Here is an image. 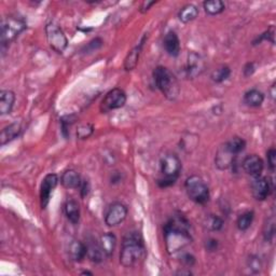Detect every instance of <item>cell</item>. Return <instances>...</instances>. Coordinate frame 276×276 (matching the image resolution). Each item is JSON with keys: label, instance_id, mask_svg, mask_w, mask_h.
<instances>
[{"label": "cell", "instance_id": "obj_1", "mask_svg": "<svg viewBox=\"0 0 276 276\" xmlns=\"http://www.w3.org/2000/svg\"><path fill=\"white\" fill-rule=\"evenodd\" d=\"M190 224L184 216L178 215L170 219L164 226V238L170 254H176L192 242Z\"/></svg>", "mask_w": 276, "mask_h": 276}, {"label": "cell", "instance_id": "obj_2", "mask_svg": "<svg viewBox=\"0 0 276 276\" xmlns=\"http://www.w3.org/2000/svg\"><path fill=\"white\" fill-rule=\"evenodd\" d=\"M146 247L140 232L128 233L123 238L120 264L124 268H133L146 258Z\"/></svg>", "mask_w": 276, "mask_h": 276}, {"label": "cell", "instance_id": "obj_3", "mask_svg": "<svg viewBox=\"0 0 276 276\" xmlns=\"http://www.w3.org/2000/svg\"><path fill=\"white\" fill-rule=\"evenodd\" d=\"M154 79L158 88L168 100H175L178 98L180 93V86L175 74L168 68L164 66L154 68Z\"/></svg>", "mask_w": 276, "mask_h": 276}, {"label": "cell", "instance_id": "obj_4", "mask_svg": "<svg viewBox=\"0 0 276 276\" xmlns=\"http://www.w3.org/2000/svg\"><path fill=\"white\" fill-rule=\"evenodd\" d=\"M182 168V160L175 154H166L161 158V172L163 177L156 182L160 188H168L174 184Z\"/></svg>", "mask_w": 276, "mask_h": 276}, {"label": "cell", "instance_id": "obj_5", "mask_svg": "<svg viewBox=\"0 0 276 276\" xmlns=\"http://www.w3.org/2000/svg\"><path fill=\"white\" fill-rule=\"evenodd\" d=\"M26 28L27 25L23 18L14 16L4 18L2 20V34H0L2 50L13 42Z\"/></svg>", "mask_w": 276, "mask_h": 276}, {"label": "cell", "instance_id": "obj_6", "mask_svg": "<svg viewBox=\"0 0 276 276\" xmlns=\"http://www.w3.org/2000/svg\"><path fill=\"white\" fill-rule=\"evenodd\" d=\"M184 189L188 198L196 204L204 205L210 201V189L207 187L206 182L200 176L192 175L186 179Z\"/></svg>", "mask_w": 276, "mask_h": 276}, {"label": "cell", "instance_id": "obj_7", "mask_svg": "<svg viewBox=\"0 0 276 276\" xmlns=\"http://www.w3.org/2000/svg\"><path fill=\"white\" fill-rule=\"evenodd\" d=\"M46 36L52 50L58 54L64 53L68 46V39L58 25L53 22L48 23L46 26Z\"/></svg>", "mask_w": 276, "mask_h": 276}, {"label": "cell", "instance_id": "obj_8", "mask_svg": "<svg viewBox=\"0 0 276 276\" xmlns=\"http://www.w3.org/2000/svg\"><path fill=\"white\" fill-rule=\"evenodd\" d=\"M126 93L122 88H114L110 90L100 102V112L102 114H107L109 112H112V110L120 109L126 105Z\"/></svg>", "mask_w": 276, "mask_h": 276}, {"label": "cell", "instance_id": "obj_9", "mask_svg": "<svg viewBox=\"0 0 276 276\" xmlns=\"http://www.w3.org/2000/svg\"><path fill=\"white\" fill-rule=\"evenodd\" d=\"M128 216V207L123 203L116 202L108 207L105 214V224L108 226L121 224Z\"/></svg>", "mask_w": 276, "mask_h": 276}, {"label": "cell", "instance_id": "obj_10", "mask_svg": "<svg viewBox=\"0 0 276 276\" xmlns=\"http://www.w3.org/2000/svg\"><path fill=\"white\" fill-rule=\"evenodd\" d=\"M58 184V176L54 174V172H50V174L46 175V177L44 178L40 187V205L42 210H46V206L49 205L51 194L53 190L56 188Z\"/></svg>", "mask_w": 276, "mask_h": 276}, {"label": "cell", "instance_id": "obj_11", "mask_svg": "<svg viewBox=\"0 0 276 276\" xmlns=\"http://www.w3.org/2000/svg\"><path fill=\"white\" fill-rule=\"evenodd\" d=\"M205 69V62L201 55L196 52H190L187 58V63H186V76L189 79H194L198 76L201 74Z\"/></svg>", "mask_w": 276, "mask_h": 276}, {"label": "cell", "instance_id": "obj_12", "mask_svg": "<svg viewBox=\"0 0 276 276\" xmlns=\"http://www.w3.org/2000/svg\"><path fill=\"white\" fill-rule=\"evenodd\" d=\"M242 168H243L247 175L256 178L261 176L264 168V163L259 156L250 154L247 156L243 160V162H242Z\"/></svg>", "mask_w": 276, "mask_h": 276}, {"label": "cell", "instance_id": "obj_13", "mask_svg": "<svg viewBox=\"0 0 276 276\" xmlns=\"http://www.w3.org/2000/svg\"><path fill=\"white\" fill-rule=\"evenodd\" d=\"M271 192V186L268 179L266 177H256L252 182V193L256 201H264Z\"/></svg>", "mask_w": 276, "mask_h": 276}, {"label": "cell", "instance_id": "obj_14", "mask_svg": "<svg viewBox=\"0 0 276 276\" xmlns=\"http://www.w3.org/2000/svg\"><path fill=\"white\" fill-rule=\"evenodd\" d=\"M236 156L231 152L224 142L217 150L216 156H215V164L218 170H224L231 168L232 165L236 163Z\"/></svg>", "mask_w": 276, "mask_h": 276}, {"label": "cell", "instance_id": "obj_15", "mask_svg": "<svg viewBox=\"0 0 276 276\" xmlns=\"http://www.w3.org/2000/svg\"><path fill=\"white\" fill-rule=\"evenodd\" d=\"M164 50L170 56L177 58L180 53V40L175 32H168L163 39Z\"/></svg>", "mask_w": 276, "mask_h": 276}, {"label": "cell", "instance_id": "obj_16", "mask_svg": "<svg viewBox=\"0 0 276 276\" xmlns=\"http://www.w3.org/2000/svg\"><path fill=\"white\" fill-rule=\"evenodd\" d=\"M20 133H22V126L18 122H13L9 124L8 126H6L0 134V144L2 146H6V144L11 142L18 138Z\"/></svg>", "mask_w": 276, "mask_h": 276}, {"label": "cell", "instance_id": "obj_17", "mask_svg": "<svg viewBox=\"0 0 276 276\" xmlns=\"http://www.w3.org/2000/svg\"><path fill=\"white\" fill-rule=\"evenodd\" d=\"M146 38L147 37L144 36L142 39L140 44L133 48V49L128 53L126 60H124V69H126V72H130L136 68V66L138 64V60H140V53L142 51V46L144 44V41H146Z\"/></svg>", "mask_w": 276, "mask_h": 276}, {"label": "cell", "instance_id": "obj_18", "mask_svg": "<svg viewBox=\"0 0 276 276\" xmlns=\"http://www.w3.org/2000/svg\"><path fill=\"white\" fill-rule=\"evenodd\" d=\"M16 94L11 90H2L0 92V114H9L16 102Z\"/></svg>", "mask_w": 276, "mask_h": 276}, {"label": "cell", "instance_id": "obj_19", "mask_svg": "<svg viewBox=\"0 0 276 276\" xmlns=\"http://www.w3.org/2000/svg\"><path fill=\"white\" fill-rule=\"evenodd\" d=\"M82 179L77 170H67L60 177V184L66 189H79Z\"/></svg>", "mask_w": 276, "mask_h": 276}, {"label": "cell", "instance_id": "obj_20", "mask_svg": "<svg viewBox=\"0 0 276 276\" xmlns=\"http://www.w3.org/2000/svg\"><path fill=\"white\" fill-rule=\"evenodd\" d=\"M69 256L74 262H81L88 256L86 244L81 240H72L69 245Z\"/></svg>", "mask_w": 276, "mask_h": 276}, {"label": "cell", "instance_id": "obj_21", "mask_svg": "<svg viewBox=\"0 0 276 276\" xmlns=\"http://www.w3.org/2000/svg\"><path fill=\"white\" fill-rule=\"evenodd\" d=\"M100 245L104 254L107 257H112L116 247V236L112 232L105 233L100 236Z\"/></svg>", "mask_w": 276, "mask_h": 276}, {"label": "cell", "instance_id": "obj_22", "mask_svg": "<svg viewBox=\"0 0 276 276\" xmlns=\"http://www.w3.org/2000/svg\"><path fill=\"white\" fill-rule=\"evenodd\" d=\"M65 214L69 222H70L72 224H77L79 222L80 216H81L79 203L72 198L67 200L65 203Z\"/></svg>", "mask_w": 276, "mask_h": 276}, {"label": "cell", "instance_id": "obj_23", "mask_svg": "<svg viewBox=\"0 0 276 276\" xmlns=\"http://www.w3.org/2000/svg\"><path fill=\"white\" fill-rule=\"evenodd\" d=\"M198 6L192 4L184 6L178 12V18L184 24H188L192 22V20H194L198 18Z\"/></svg>", "mask_w": 276, "mask_h": 276}, {"label": "cell", "instance_id": "obj_24", "mask_svg": "<svg viewBox=\"0 0 276 276\" xmlns=\"http://www.w3.org/2000/svg\"><path fill=\"white\" fill-rule=\"evenodd\" d=\"M264 102V94L257 88H252L244 95V102L250 107H260Z\"/></svg>", "mask_w": 276, "mask_h": 276}, {"label": "cell", "instance_id": "obj_25", "mask_svg": "<svg viewBox=\"0 0 276 276\" xmlns=\"http://www.w3.org/2000/svg\"><path fill=\"white\" fill-rule=\"evenodd\" d=\"M86 248H88V257L90 258V260L95 262V264H100L102 261L104 252L102 250L100 243H98V242L92 238L86 243Z\"/></svg>", "mask_w": 276, "mask_h": 276}, {"label": "cell", "instance_id": "obj_26", "mask_svg": "<svg viewBox=\"0 0 276 276\" xmlns=\"http://www.w3.org/2000/svg\"><path fill=\"white\" fill-rule=\"evenodd\" d=\"M204 11L208 16H218L226 9V4L222 0H206L203 2Z\"/></svg>", "mask_w": 276, "mask_h": 276}, {"label": "cell", "instance_id": "obj_27", "mask_svg": "<svg viewBox=\"0 0 276 276\" xmlns=\"http://www.w3.org/2000/svg\"><path fill=\"white\" fill-rule=\"evenodd\" d=\"M230 76H231L230 67L226 65H222L212 72L210 78L214 82H216V84H222V82L229 79Z\"/></svg>", "mask_w": 276, "mask_h": 276}, {"label": "cell", "instance_id": "obj_28", "mask_svg": "<svg viewBox=\"0 0 276 276\" xmlns=\"http://www.w3.org/2000/svg\"><path fill=\"white\" fill-rule=\"evenodd\" d=\"M226 147L229 148V150L233 154H236L238 156V154H240V152H243L246 148V142L243 140L242 137L238 136H234L232 137L230 140H228L226 142Z\"/></svg>", "mask_w": 276, "mask_h": 276}, {"label": "cell", "instance_id": "obj_29", "mask_svg": "<svg viewBox=\"0 0 276 276\" xmlns=\"http://www.w3.org/2000/svg\"><path fill=\"white\" fill-rule=\"evenodd\" d=\"M254 218V214L252 210H248L242 214V215L238 216V220H236V226L238 229L240 231H246L250 228V226L252 224Z\"/></svg>", "mask_w": 276, "mask_h": 276}, {"label": "cell", "instance_id": "obj_30", "mask_svg": "<svg viewBox=\"0 0 276 276\" xmlns=\"http://www.w3.org/2000/svg\"><path fill=\"white\" fill-rule=\"evenodd\" d=\"M224 222V219L216 215H210L206 219V228L212 232H218L222 229Z\"/></svg>", "mask_w": 276, "mask_h": 276}, {"label": "cell", "instance_id": "obj_31", "mask_svg": "<svg viewBox=\"0 0 276 276\" xmlns=\"http://www.w3.org/2000/svg\"><path fill=\"white\" fill-rule=\"evenodd\" d=\"M94 133V126L92 124L86 123L82 124L77 130V137L79 140H88V137H91Z\"/></svg>", "mask_w": 276, "mask_h": 276}, {"label": "cell", "instance_id": "obj_32", "mask_svg": "<svg viewBox=\"0 0 276 276\" xmlns=\"http://www.w3.org/2000/svg\"><path fill=\"white\" fill-rule=\"evenodd\" d=\"M274 36H275V30H274V26H271L270 28H268L266 32H264L262 34H260V36L254 41V46L256 44H260L262 41H270V42L272 44H274Z\"/></svg>", "mask_w": 276, "mask_h": 276}, {"label": "cell", "instance_id": "obj_33", "mask_svg": "<svg viewBox=\"0 0 276 276\" xmlns=\"http://www.w3.org/2000/svg\"><path fill=\"white\" fill-rule=\"evenodd\" d=\"M74 122V116H66L60 119V126H62V133L65 137H68L69 134V128L72 126V124Z\"/></svg>", "mask_w": 276, "mask_h": 276}, {"label": "cell", "instance_id": "obj_34", "mask_svg": "<svg viewBox=\"0 0 276 276\" xmlns=\"http://www.w3.org/2000/svg\"><path fill=\"white\" fill-rule=\"evenodd\" d=\"M274 233H275V224H274V220H268V224L264 226V238L266 242H271L274 238Z\"/></svg>", "mask_w": 276, "mask_h": 276}, {"label": "cell", "instance_id": "obj_35", "mask_svg": "<svg viewBox=\"0 0 276 276\" xmlns=\"http://www.w3.org/2000/svg\"><path fill=\"white\" fill-rule=\"evenodd\" d=\"M247 264H248V268H250V270H252L254 273L259 272L261 270V266H262L261 260L257 256L250 257V259H248V261H247Z\"/></svg>", "mask_w": 276, "mask_h": 276}, {"label": "cell", "instance_id": "obj_36", "mask_svg": "<svg viewBox=\"0 0 276 276\" xmlns=\"http://www.w3.org/2000/svg\"><path fill=\"white\" fill-rule=\"evenodd\" d=\"M266 160H268V168H270L271 172H274L276 168V150L274 148L268 150Z\"/></svg>", "mask_w": 276, "mask_h": 276}, {"label": "cell", "instance_id": "obj_37", "mask_svg": "<svg viewBox=\"0 0 276 276\" xmlns=\"http://www.w3.org/2000/svg\"><path fill=\"white\" fill-rule=\"evenodd\" d=\"M219 247V242L216 238H208L205 242V248L207 252H214L218 250Z\"/></svg>", "mask_w": 276, "mask_h": 276}, {"label": "cell", "instance_id": "obj_38", "mask_svg": "<svg viewBox=\"0 0 276 276\" xmlns=\"http://www.w3.org/2000/svg\"><path fill=\"white\" fill-rule=\"evenodd\" d=\"M182 262L184 264V266L191 268L196 264V257L189 252L184 254L182 256Z\"/></svg>", "mask_w": 276, "mask_h": 276}, {"label": "cell", "instance_id": "obj_39", "mask_svg": "<svg viewBox=\"0 0 276 276\" xmlns=\"http://www.w3.org/2000/svg\"><path fill=\"white\" fill-rule=\"evenodd\" d=\"M254 72H256V64L252 63V62L247 63L243 68V74L245 77H250Z\"/></svg>", "mask_w": 276, "mask_h": 276}, {"label": "cell", "instance_id": "obj_40", "mask_svg": "<svg viewBox=\"0 0 276 276\" xmlns=\"http://www.w3.org/2000/svg\"><path fill=\"white\" fill-rule=\"evenodd\" d=\"M102 41L100 38H95L94 40H92L91 42H90V44H88V46H86V49H88V51H90V50H91V51L98 50V49H100V48L102 46Z\"/></svg>", "mask_w": 276, "mask_h": 276}, {"label": "cell", "instance_id": "obj_41", "mask_svg": "<svg viewBox=\"0 0 276 276\" xmlns=\"http://www.w3.org/2000/svg\"><path fill=\"white\" fill-rule=\"evenodd\" d=\"M79 189H80L81 196L86 198L90 193V189H91V187H90V182L88 180H82Z\"/></svg>", "mask_w": 276, "mask_h": 276}, {"label": "cell", "instance_id": "obj_42", "mask_svg": "<svg viewBox=\"0 0 276 276\" xmlns=\"http://www.w3.org/2000/svg\"><path fill=\"white\" fill-rule=\"evenodd\" d=\"M154 4H156V2H148V0H147V2H144L142 4V6H140V11L142 13H146L147 11L150 10V8H151V6H152Z\"/></svg>", "mask_w": 276, "mask_h": 276}, {"label": "cell", "instance_id": "obj_43", "mask_svg": "<svg viewBox=\"0 0 276 276\" xmlns=\"http://www.w3.org/2000/svg\"><path fill=\"white\" fill-rule=\"evenodd\" d=\"M270 93H271V98H272V100H274V98H275V84H272V86H271V88H270Z\"/></svg>", "mask_w": 276, "mask_h": 276}, {"label": "cell", "instance_id": "obj_44", "mask_svg": "<svg viewBox=\"0 0 276 276\" xmlns=\"http://www.w3.org/2000/svg\"><path fill=\"white\" fill-rule=\"evenodd\" d=\"M81 274H82V275H86V274H88V275H93V273H91V272H88V271H84V272H82Z\"/></svg>", "mask_w": 276, "mask_h": 276}]
</instances>
